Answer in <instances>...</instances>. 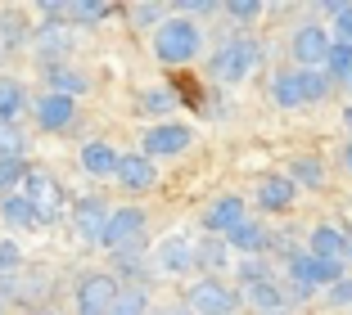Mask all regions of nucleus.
I'll list each match as a JSON object with an SVG mask.
<instances>
[{"instance_id": "nucleus-27", "label": "nucleus", "mask_w": 352, "mask_h": 315, "mask_svg": "<svg viewBox=\"0 0 352 315\" xmlns=\"http://www.w3.org/2000/svg\"><path fill=\"white\" fill-rule=\"evenodd\" d=\"M321 72L330 77L334 86H343L352 77V45H343V41H330V50H325V63H321Z\"/></svg>"}, {"instance_id": "nucleus-35", "label": "nucleus", "mask_w": 352, "mask_h": 315, "mask_svg": "<svg viewBox=\"0 0 352 315\" xmlns=\"http://www.w3.org/2000/svg\"><path fill=\"white\" fill-rule=\"evenodd\" d=\"M0 158H23V135L14 126H0Z\"/></svg>"}, {"instance_id": "nucleus-38", "label": "nucleus", "mask_w": 352, "mask_h": 315, "mask_svg": "<svg viewBox=\"0 0 352 315\" xmlns=\"http://www.w3.org/2000/svg\"><path fill=\"white\" fill-rule=\"evenodd\" d=\"M14 266H19V248L5 239V244H0V270H14Z\"/></svg>"}, {"instance_id": "nucleus-43", "label": "nucleus", "mask_w": 352, "mask_h": 315, "mask_svg": "<svg viewBox=\"0 0 352 315\" xmlns=\"http://www.w3.org/2000/svg\"><path fill=\"white\" fill-rule=\"evenodd\" d=\"M343 91H348V95H352V77H348V82H343Z\"/></svg>"}, {"instance_id": "nucleus-33", "label": "nucleus", "mask_w": 352, "mask_h": 315, "mask_svg": "<svg viewBox=\"0 0 352 315\" xmlns=\"http://www.w3.org/2000/svg\"><path fill=\"white\" fill-rule=\"evenodd\" d=\"M28 176V167H23V158H0V198L5 194H14V185Z\"/></svg>"}, {"instance_id": "nucleus-4", "label": "nucleus", "mask_w": 352, "mask_h": 315, "mask_svg": "<svg viewBox=\"0 0 352 315\" xmlns=\"http://www.w3.org/2000/svg\"><path fill=\"white\" fill-rule=\"evenodd\" d=\"M285 275H289V284H294V297H316L321 288L339 284L343 279V266L334 261H321V257H311L307 248H298L294 257H285Z\"/></svg>"}, {"instance_id": "nucleus-29", "label": "nucleus", "mask_w": 352, "mask_h": 315, "mask_svg": "<svg viewBox=\"0 0 352 315\" xmlns=\"http://www.w3.org/2000/svg\"><path fill=\"white\" fill-rule=\"evenodd\" d=\"M0 216L10 225H19V230H36V212L28 207L23 194H5V198H0Z\"/></svg>"}, {"instance_id": "nucleus-7", "label": "nucleus", "mask_w": 352, "mask_h": 315, "mask_svg": "<svg viewBox=\"0 0 352 315\" xmlns=\"http://www.w3.org/2000/svg\"><path fill=\"white\" fill-rule=\"evenodd\" d=\"M145 230H149L145 207H113V212H109V221H104V230H100V248L113 257V253H122V248L140 244V239H145Z\"/></svg>"}, {"instance_id": "nucleus-30", "label": "nucleus", "mask_w": 352, "mask_h": 315, "mask_svg": "<svg viewBox=\"0 0 352 315\" xmlns=\"http://www.w3.org/2000/svg\"><path fill=\"white\" fill-rule=\"evenodd\" d=\"M113 14V5H104V0H73L68 5V23H100Z\"/></svg>"}, {"instance_id": "nucleus-24", "label": "nucleus", "mask_w": 352, "mask_h": 315, "mask_svg": "<svg viewBox=\"0 0 352 315\" xmlns=\"http://www.w3.org/2000/svg\"><path fill=\"white\" fill-rule=\"evenodd\" d=\"M82 167L91 176H113V167H118V149L109 140H86L82 144Z\"/></svg>"}, {"instance_id": "nucleus-20", "label": "nucleus", "mask_w": 352, "mask_h": 315, "mask_svg": "<svg viewBox=\"0 0 352 315\" xmlns=\"http://www.w3.org/2000/svg\"><path fill=\"white\" fill-rule=\"evenodd\" d=\"M230 261H235V257L226 253V244H221V239H212V234L195 239V270L199 275H221Z\"/></svg>"}, {"instance_id": "nucleus-41", "label": "nucleus", "mask_w": 352, "mask_h": 315, "mask_svg": "<svg viewBox=\"0 0 352 315\" xmlns=\"http://www.w3.org/2000/svg\"><path fill=\"white\" fill-rule=\"evenodd\" d=\"M343 126H348V131H352V104H348V108H343Z\"/></svg>"}, {"instance_id": "nucleus-32", "label": "nucleus", "mask_w": 352, "mask_h": 315, "mask_svg": "<svg viewBox=\"0 0 352 315\" xmlns=\"http://www.w3.org/2000/svg\"><path fill=\"white\" fill-rule=\"evenodd\" d=\"M325 32H330V41L352 45V0H339V10H334V23H330Z\"/></svg>"}, {"instance_id": "nucleus-18", "label": "nucleus", "mask_w": 352, "mask_h": 315, "mask_svg": "<svg viewBox=\"0 0 352 315\" xmlns=\"http://www.w3.org/2000/svg\"><path fill=\"white\" fill-rule=\"evenodd\" d=\"M104 221H109V207H104L100 198H82V203H73V230H77L82 244H100Z\"/></svg>"}, {"instance_id": "nucleus-17", "label": "nucleus", "mask_w": 352, "mask_h": 315, "mask_svg": "<svg viewBox=\"0 0 352 315\" xmlns=\"http://www.w3.org/2000/svg\"><path fill=\"white\" fill-rule=\"evenodd\" d=\"M294 198H298V189L289 185L285 172H280V176H262V180H258V212L280 216V212H289V207H294Z\"/></svg>"}, {"instance_id": "nucleus-28", "label": "nucleus", "mask_w": 352, "mask_h": 315, "mask_svg": "<svg viewBox=\"0 0 352 315\" xmlns=\"http://www.w3.org/2000/svg\"><path fill=\"white\" fill-rule=\"evenodd\" d=\"M23 108H28V95H23V86L14 82V77H0V126H10Z\"/></svg>"}, {"instance_id": "nucleus-22", "label": "nucleus", "mask_w": 352, "mask_h": 315, "mask_svg": "<svg viewBox=\"0 0 352 315\" xmlns=\"http://www.w3.org/2000/svg\"><path fill=\"white\" fill-rule=\"evenodd\" d=\"M239 302L258 306V315L285 311V288H280L276 279H262V284H253V288H239Z\"/></svg>"}, {"instance_id": "nucleus-11", "label": "nucleus", "mask_w": 352, "mask_h": 315, "mask_svg": "<svg viewBox=\"0 0 352 315\" xmlns=\"http://www.w3.org/2000/svg\"><path fill=\"white\" fill-rule=\"evenodd\" d=\"M113 297H118V279L109 270L82 275V284H77V315H109Z\"/></svg>"}, {"instance_id": "nucleus-26", "label": "nucleus", "mask_w": 352, "mask_h": 315, "mask_svg": "<svg viewBox=\"0 0 352 315\" xmlns=\"http://www.w3.org/2000/svg\"><path fill=\"white\" fill-rule=\"evenodd\" d=\"M149 311V288L140 284H118V297L109 306V315H145Z\"/></svg>"}, {"instance_id": "nucleus-6", "label": "nucleus", "mask_w": 352, "mask_h": 315, "mask_svg": "<svg viewBox=\"0 0 352 315\" xmlns=\"http://www.w3.org/2000/svg\"><path fill=\"white\" fill-rule=\"evenodd\" d=\"M23 198H28V207L36 212V225L59 221V216H63V203H68V198H63V185L54 180L50 172H41V167L23 176Z\"/></svg>"}, {"instance_id": "nucleus-2", "label": "nucleus", "mask_w": 352, "mask_h": 315, "mask_svg": "<svg viewBox=\"0 0 352 315\" xmlns=\"http://www.w3.org/2000/svg\"><path fill=\"white\" fill-rule=\"evenodd\" d=\"M262 59H267L262 41L235 32V36H226L217 50L208 54V77H212L217 86H239V82L253 77V68H262Z\"/></svg>"}, {"instance_id": "nucleus-44", "label": "nucleus", "mask_w": 352, "mask_h": 315, "mask_svg": "<svg viewBox=\"0 0 352 315\" xmlns=\"http://www.w3.org/2000/svg\"><path fill=\"white\" fill-rule=\"evenodd\" d=\"M32 315H59V311H32Z\"/></svg>"}, {"instance_id": "nucleus-36", "label": "nucleus", "mask_w": 352, "mask_h": 315, "mask_svg": "<svg viewBox=\"0 0 352 315\" xmlns=\"http://www.w3.org/2000/svg\"><path fill=\"white\" fill-rule=\"evenodd\" d=\"M325 302H330V306H352V275H343L339 284L325 288Z\"/></svg>"}, {"instance_id": "nucleus-19", "label": "nucleus", "mask_w": 352, "mask_h": 315, "mask_svg": "<svg viewBox=\"0 0 352 315\" xmlns=\"http://www.w3.org/2000/svg\"><path fill=\"white\" fill-rule=\"evenodd\" d=\"M45 86H50V95H68V100H77V95L91 91V77L77 68H68V63H50L45 68Z\"/></svg>"}, {"instance_id": "nucleus-12", "label": "nucleus", "mask_w": 352, "mask_h": 315, "mask_svg": "<svg viewBox=\"0 0 352 315\" xmlns=\"http://www.w3.org/2000/svg\"><path fill=\"white\" fill-rule=\"evenodd\" d=\"M113 180L122 185L126 194H149V189H154V185H158V167L149 163L145 153H118Z\"/></svg>"}, {"instance_id": "nucleus-37", "label": "nucleus", "mask_w": 352, "mask_h": 315, "mask_svg": "<svg viewBox=\"0 0 352 315\" xmlns=\"http://www.w3.org/2000/svg\"><path fill=\"white\" fill-rule=\"evenodd\" d=\"M36 45L50 54V50H63V45H68V36H63V27H41V32H36Z\"/></svg>"}, {"instance_id": "nucleus-10", "label": "nucleus", "mask_w": 352, "mask_h": 315, "mask_svg": "<svg viewBox=\"0 0 352 315\" xmlns=\"http://www.w3.org/2000/svg\"><path fill=\"white\" fill-rule=\"evenodd\" d=\"M325 50H330V32H325L321 23H302V27H294V36H289L294 68H321Z\"/></svg>"}, {"instance_id": "nucleus-13", "label": "nucleus", "mask_w": 352, "mask_h": 315, "mask_svg": "<svg viewBox=\"0 0 352 315\" xmlns=\"http://www.w3.org/2000/svg\"><path fill=\"white\" fill-rule=\"evenodd\" d=\"M307 248L311 257H321V261H334V266H343L348 261V230L343 225H334V221H321V225H311V234H307Z\"/></svg>"}, {"instance_id": "nucleus-31", "label": "nucleus", "mask_w": 352, "mask_h": 315, "mask_svg": "<svg viewBox=\"0 0 352 315\" xmlns=\"http://www.w3.org/2000/svg\"><path fill=\"white\" fill-rule=\"evenodd\" d=\"M221 14H226L230 23H258L262 14H267V5H262V0H226Z\"/></svg>"}, {"instance_id": "nucleus-1", "label": "nucleus", "mask_w": 352, "mask_h": 315, "mask_svg": "<svg viewBox=\"0 0 352 315\" xmlns=\"http://www.w3.org/2000/svg\"><path fill=\"white\" fill-rule=\"evenodd\" d=\"M339 86L325 77L321 68H280L271 72V104L276 108H307V104H325Z\"/></svg>"}, {"instance_id": "nucleus-9", "label": "nucleus", "mask_w": 352, "mask_h": 315, "mask_svg": "<svg viewBox=\"0 0 352 315\" xmlns=\"http://www.w3.org/2000/svg\"><path fill=\"white\" fill-rule=\"evenodd\" d=\"M221 244H226L230 257H267L271 253V225L262 216H244L235 230L221 234Z\"/></svg>"}, {"instance_id": "nucleus-42", "label": "nucleus", "mask_w": 352, "mask_h": 315, "mask_svg": "<svg viewBox=\"0 0 352 315\" xmlns=\"http://www.w3.org/2000/svg\"><path fill=\"white\" fill-rule=\"evenodd\" d=\"M271 315H298V311H289V306H285V311H271Z\"/></svg>"}, {"instance_id": "nucleus-14", "label": "nucleus", "mask_w": 352, "mask_h": 315, "mask_svg": "<svg viewBox=\"0 0 352 315\" xmlns=\"http://www.w3.org/2000/svg\"><path fill=\"white\" fill-rule=\"evenodd\" d=\"M244 216H249V212H244V198H239V194H221V198H212V203H208V212L199 216V221H204V234L221 239V234L235 230Z\"/></svg>"}, {"instance_id": "nucleus-5", "label": "nucleus", "mask_w": 352, "mask_h": 315, "mask_svg": "<svg viewBox=\"0 0 352 315\" xmlns=\"http://www.w3.org/2000/svg\"><path fill=\"white\" fill-rule=\"evenodd\" d=\"M181 302H186L195 315H235L239 293L221 279V275H199L195 284H186V297H181Z\"/></svg>"}, {"instance_id": "nucleus-3", "label": "nucleus", "mask_w": 352, "mask_h": 315, "mask_svg": "<svg viewBox=\"0 0 352 315\" xmlns=\"http://www.w3.org/2000/svg\"><path fill=\"white\" fill-rule=\"evenodd\" d=\"M154 54L167 68H186L204 54V27L190 19H163L154 27Z\"/></svg>"}, {"instance_id": "nucleus-15", "label": "nucleus", "mask_w": 352, "mask_h": 315, "mask_svg": "<svg viewBox=\"0 0 352 315\" xmlns=\"http://www.w3.org/2000/svg\"><path fill=\"white\" fill-rule=\"evenodd\" d=\"M154 266L163 275H190L195 270V239H186V234H167L163 244L154 248Z\"/></svg>"}, {"instance_id": "nucleus-21", "label": "nucleus", "mask_w": 352, "mask_h": 315, "mask_svg": "<svg viewBox=\"0 0 352 315\" xmlns=\"http://www.w3.org/2000/svg\"><path fill=\"white\" fill-rule=\"evenodd\" d=\"M285 176H289L294 189H321V185H325V163L316 158V153H298Z\"/></svg>"}, {"instance_id": "nucleus-34", "label": "nucleus", "mask_w": 352, "mask_h": 315, "mask_svg": "<svg viewBox=\"0 0 352 315\" xmlns=\"http://www.w3.org/2000/svg\"><path fill=\"white\" fill-rule=\"evenodd\" d=\"M167 19V5H131V23L135 27H158Z\"/></svg>"}, {"instance_id": "nucleus-23", "label": "nucleus", "mask_w": 352, "mask_h": 315, "mask_svg": "<svg viewBox=\"0 0 352 315\" xmlns=\"http://www.w3.org/2000/svg\"><path fill=\"white\" fill-rule=\"evenodd\" d=\"M176 104H181V95H176L172 86H149V91H140V113H145V117H158V122H172Z\"/></svg>"}, {"instance_id": "nucleus-25", "label": "nucleus", "mask_w": 352, "mask_h": 315, "mask_svg": "<svg viewBox=\"0 0 352 315\" xmlns=\"http://www.w3.org/2000/svg\"><path fill=\"white\" fill-rule=\"evenodd\" d=\"M262 279H276L271 257H235V284L239 288H253V284H262ZM239 288H235V293H239Z\"/></svg>"}, {"instance_id": "nucleus-16", "label": "nucleus", "mask_w": 352, "mask_h": 315, "mask_svg": "<svg viewBox=\"0 0 352 315\" xmlns=\"http://www.w3.org/2000/svg\"><path fill=\"white\" fill-rule=\"evenodd\" d=\"M32 113H36V126L41 131H63V126L77 117V100H68V95H50L45 91L41 100L32 104Z\"/></svg>"}, {"instance_id": "nucleus-39", "label": "nucleus", "mask_w": 352, "mask_h": 315, "mask_svg": "<svg viewBox=\"0 0 352 315\" xmlns=\"http://www.w3.org/2000/svg\"><path fill=\"white\" fill-rule=\"evenodd\" d=\"M145 315H195V311H190L186 302H167V306H149Z\"/></svg>"}, {"instance_id": "nucleus-40", "label": "nucleus", "mask_w": 352, "mask_h": 315, "mask_svg": "<svg viewBox=\"0 0 352 315\" xmlns=\"http://www.w3.org/2000/svg\"><path fill=\"white\" fill-rule=\"evenodd\" d=\"M339 163H343V172H348V176H352V140H348V144H343V153H339Z\"/></svg>"}, {"instance_id": "nucleus-8", "label": "nucleus", "mask_w": 352, "mask_h": 315, "mask_svg": "<svg viewBox=\"0 0 352 315\" xmlns=\"http://www.w3.org/2000/svg\"><path fill=\"white\" fill-rule=\"evenodd\" d=\"M190 144H195V126L190 122H154L140 135V153H145L149 163H158V158H181Z\"/></svg>"}, {"instance_id": "nucleus-45", "label": "nucleus", "mask_w": 352, "mask_h": 315, "mask_svg": "<svg viewBox=\"0 0 352 315\" xmlns=\"http://www.w3.org/2000/svg\"><path fill=\"white\" fill-rule=\"evenodd\" d=\"M348 257H352V230H348Z\"/></svg>"}]
</instances>
